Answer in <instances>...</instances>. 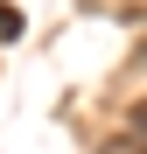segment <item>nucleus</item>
<instances>
[{"instance_id": "20e7f679", "label": "nucleus", "mask_w": 147, "mask_h": 154, "mask_svg": "<svg viewBox=\"0 0 147 154\" xmlns=\"http://www.w3.org/2000/svg\"><path fill=\"white\" fill-rule=\"evenodd\" d=\"M140 63H147V42H140Z\"/></svg>"}, {"instance_id": "7ed1b4c3", "label": "nucleus", "mask_w": 147, "mask_h": 154, "mask_svg": "<svg viewBox=\"0 0 147 154\" xmlns=\"http://www.w3.org/2000/svg\"><path fill=\"white\" fill-rule=\"evenodd\" d=\"M126 119H133V133H140V140H147V98H140V105H133V112H126Z\"/></svg>"}, {"instance_id": "f257e3e1", "label": "nucleus", "mask_w": 147, "mask_h": 154, "mask_svg": "<svg viewBox=\"0 0 147 154\" xmlns=\"http://www.w3.org/2000/svg\"><path fill=\"white\" fill-rule=\"evenodd\" d=\"M98 154H147V140H140V133H112Z\"/></svg>"}, {"instance_id": "f03ea898", "label": "nucleus", "mask_w": 147, "mask_h": 154, "mask_svg": "<svg viewBox=\"0 0 147 154\" xmlns=\"http://www.w3.org/2000/svg\"><path fill=\"white\" fill-rule=\"evenodd\" d=\"M21 35V14H14V0H0V42H14Z\"/></svg>"}]
</instances>
